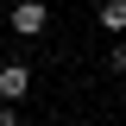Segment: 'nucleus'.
<instances>
[{
	"instance_id": "obj_1",
	"label": "nucleus",
	"mask_w": 126,
	"mask_h": 126,
	"mask_svg": "<svg viewBox=\"0 0 126 126\" xmlns=\"http://www.w3.org/2000/svg\"><path fill=\"white\" fill-rule=\"evenodd\" d=\"M44 25H50V6H44V0H19V6H13V32H19V38H38Z\"/></svg>"
},
{
	"instance_id": "obj_4",
	"label": "nucleus",
	"mask_w": 126,
	"mask_h": 126,
	"mask_svg": "<svg viewBox=\"0 0 126 126\" xmlns=\"http://www.w3.org/2000/svg\"><path fill=\"white\" fill-rule=\"evenodd\" d=\"M0 126H19V113H13V107H0Z\"/></svg>"
},
{
	"instance_id": "obj_3",
	"label": "nucleus",
	"mask_w": 126,
	"mask_h": 126,
	"mask_svg": "<svg viewBox=\"0 0 126 126\" xmlns=\"http://www.w3.org/2000/svg\"><path fill=\"white\" fill-rule=\"evenodd\" d=\"M101 25H107V32H126V0H107V6H101Z\"/></svg>"
},
{
	"instance_id": "obj_2",
	"label": "nucleus",
	"mask_w": 126,
	"mask_h": 126,
	"mask_svg": "<svg viewBox=\"0 0 126 126\" xmlns=\"http://www.w3.org/2000/svg\"><path fill=\"white\" fill-rule=\"evenodd\" d=\"M25 88H32V69L25 63H6V69H0V107H13Z\"/></svg>"
}]
</instances>
